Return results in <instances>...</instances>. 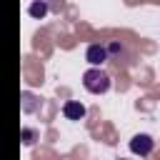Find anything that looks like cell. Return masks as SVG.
<instances>
[{
    "mask_svg": "<svg viewBox=\"0 0 160 160\" xmlns=\"http://www.w3.org/2000/svg\"><path fill=\"white\" fill-rule=\"evenodd\" d=\"M82 88L92 95H102V92L110 90V75L100 68H90V70L82 72Z\"/></svg>",
    "mask_w": 160,
    "mask_h": 160,
    "instance_id": "6da1fadb",
    "label": "cell"
},
{
    "mask_svg": "<svg viewBox=\"0 0 160 160\" xmlns=\"http://www.w3.org/2000/svg\"><path fill=\"white\" fill-rule=\"evenodd\" d=\"M85 60H88L90 65L100 68V65L108 60V50H105V45H100V42H95V45H88V50H85Z\"/></svg>",
    "mask_w": 160,
    "mask_h": 160,
    "instance_id": "3957f363",
    "label": "cell"
},
{
    "mask_svg": "<svg viewBox=\"0 0 160 160\" xmlns=\"http://www.w3.org/2000/svg\"><path fill=\"white\" fill-rule=\"evenodd\" d=\"M152 148H155V140L150 135H145V132H138V135L130 138V152H135L140 158H148L152 152Z\"/></svg>",
    "mask_w": 160,
    "mask_h": 160,
    "instance_id": "7a4b0ae2",
    "label": "cell"
},
{
    "mask_svg": "<svg viewBox=\"0 0 160 160\" xmlns=\"http://www.w3.org/2000/svg\"><path fill=\"white\" fill-rule=\"evenodd\" d=\"M20 108H22V112H35V110L40 108V100H38L32 92H22V95H20Z\"/></svg>",
    "mask_w": 160,
    "mask_h": 160,
    "instance_id": "8992f818",
    "label": "cell"
},
{
    "mask_svg": "<svg viewBox=\"0 0 160 160\" xmlns=\"http://www.w3.org/2000/svg\"><path fill=\"white\" fill-rule=\"evenodd\" d=\"M48 10H50V8H48V0H35V2L28 8V15L35 18V20H42V18L48 15Z\"/></svg>",
    "mask_w": 160,
    "mask_h": 160,
    "instance_id": "5b68a950",
    "label": "cell"
},
{
    "mask_svg": "<svg viewBox=\"0 0 160 160\" xmlns=\"http://www.w3.org/2000/svg\"><path fill=\"white\" fill-rule=\"evenodd\" d=\"M105 50H108V58L110 55H120L122 52V45L120 42H110V45H105Z\"/></svg>",
    "mask_w": 160,
    "mask_h": 160,
    "instance_id": "ba28073f",
    "label": "cell"
},
{
    "mask_svg": "<svg viewBox=\"0 0 160 160\" xmlns=\"http://www.w3.org/2000/svg\"><path fill=\"white\" fill-rule=\"evenodd\" d=\"M20 138H22L25 145H35V140H38V130H32V128H22V130H20Z\"/></svg>",
    "mask_w": 160,
    "mask_h": 160,
    "instance_id": "52a82bcc",
    "label": "cell"
},
{
    "mask_svg": "<svg viewBox=\"0 0 160 160\" xmlns=\"http://www.w3.org/2000/svg\"><path fill=\"white\" fill-rule=\"evenodd\" d=\"M120 160H128V158H120Z\"/></svg>",
    "mask_w": 160,
    "mask_h": 160,
    "instance_id": "9c48e42d",
    "label": "cell"
},
{
    "mask_svg": "<svg viewBox=\"0 0 160 160\" xmlns=\"http://www.w3.org/2000/svg\"><path fill=\"white\" fill-rule=\"evenodd\" d=\"M85 105L80 102V100H68L65 105H62V115L68 118V120H82L85 118Z\"/></svg>",
    "mask_w": 160,
    "mask_h": 160,
    "instance_id": "277c9868",
    "label": "cell"
}]
</instances>
